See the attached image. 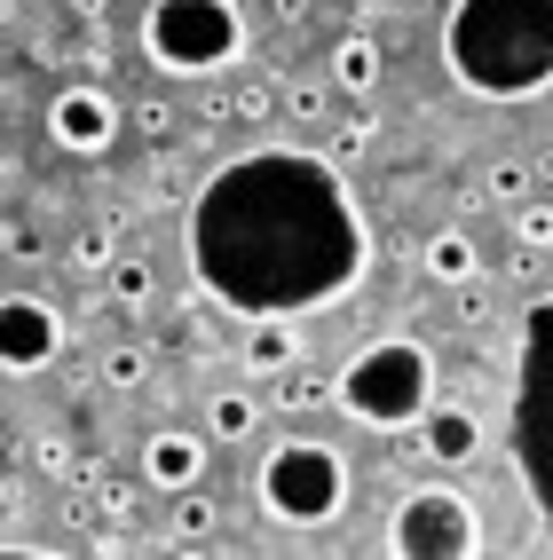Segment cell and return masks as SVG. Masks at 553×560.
Masks as SVG:
<instances>
[{"instance_id":"1","label":"cell","mask_w":553,"mask_h":560,"mask_svg":"<svg viewBox=\"0 0 553 560\" xmlns=\"http://www.w3.org/2000/svg\"><path fill=\"white\" fill-rule=\"evenodd\" d=\"M191 245H198L206 292L245 316L324 308L364 269V221L341 190V174L301 151L230 159L198 190Z\"/></svg>"},{"instance_id":"2","label":"cell","mask_w":553,"mask_h":560,"mask_svg":"<svg viewBox=\"0 0 553 560\" xmlns=\"http://www.w3.org/2000/svg\"><path fill=\"white\" fill-rule=\"evenodd\" d=\"M442 56H451L459 88L491 103L553 88V0H451Z\"/></svg>"},{"instance_id":"3","label":"cell","mask_w":553,"mask_h":560,"mask_svg":"<svg viewBox=\"0 0 553 560\" xmlns=\"http://www.w3.org/2000/svg\"><path fill=\"white\" fill-rule=\"evenodd\" d=\"M332 395H341V410L356 427H419L427 419V402H435V363L419 340H372V348H356L348 371L332 380Z\"/></svg>"},{"instance_id":"4","label":"cell","mask_w":553,"mask_h":560,"mask_svg":"<svg viewBox=\"0 0 553 560\" xmlns=\"http://www.w3.org/2000/svg\"><path fill=\"white\" fill-rule=\"evenodd\" d=\"M341 505H348V458L332 451V442L285 434L262 458V513L269 521H285V529H324V521H341Z\"/></svg>"},{"instance_id":"5","label":"cell","mask_w":553,"mask_h":560,"mask_svg":"<svg viewBox=\"0 0 553 560\" xmlns=\"http://www.w3.org/2000/svg\"><path fill=\"white\" fill-rule=\"evenodd\" d=\"M142 48L174 80H206V71L245 56V16H238V0H159L142 16Z\"/></svg>"},{"instance_id":"6","label":"cell","mask_w":553,"mask_h":560,"mask_svg":"<svg viewBox=\"0 0 553 560\" xmlns=\"http://www.w3.org/2000/svg\"><path fill=\"white\" fill-rule=\"evenodd\" d=\"M388 552L403 560H474L483 552V521H474V498L466 490H412L388 521Z\"/></svg>"},{"instance_id":"7","label":"cell","mask_w":553,"mask_h":560,"mask_svg":"<svg viewBox=\"0 0 553 560\" xmlns=\"http://www.w3.org/2000/svg\"><path fill=\"white\" fill-rule=\"evenodd\" d=\"M64 340H71L64 308L32 301V292H9V301H0V371H9V380H32L41 363H56Z\"/></svg>"},{"instance_id":"8","label":"cell","mask_w":553,"mask_h":560,"mask_svg":"<svg viewBox=\"0 0 553 560\" xmlns=\"http://www.w3.org/2000/svg\"><path fill=\"white\" fill-rule=\"evenodd\" d=\"M48 142H56V151H71V159L111 151V142H119V103H111L95 80L56 88V95H48Z\"/></svg>"},{"instance_id":"9","label":"cell","mask_w":553,"mask_h":560,"mask_svg":"<svg viewBox=\"0 0 553 560\" xmlns=\"http://www.w3.org/2000/svg\"><path fill=\"white\" fill-rule=\"evenodd\" d=\"M206 434H191V427H166V434H151L142 442V481L151 490H166V498H182V490H198L206 481Z\"/></svg>"},{"instance_id":"10","label":"cell","mask_w":553,"mask_h":560,"mask_svg":"<svg viewBox=\"0 0 553 560\" xmlns=\"http://www.w3.org/2000/svg\"><path fill=\"white\" fill-rule=\"evenodd\" d=\"M419 451L435 466H466L474 451H483V419H474L466 402H427V419H419Z\"/></svg>"},{"instance_id":"11","label":"cell","mask_w":553,"mask_h":560,"mask_svg":"<svg viewBox=\"0 0 553 560\" xmlns=\"http://www.w3.org/2000/svg\"><path fill=\"white\" fill-rule=\"evenodd\" d=\"M292 363H301V331H292V324L262 316V324L245 331V371H253V380H285Z\"/></svg>"},{"instance_id":"12","label":"cell","mask_w":553,"mask_h":560,"mask_svg":"<svg viewBox=\"0 0 553 560\" xmlns=\"http://www.w3.org/2000/svg\"><path fill=\"white\" fill-rule=\"evenodd\" d=\"M419 269H427L435 284H466L474 269H483V245H474L466 230H435L427 253H419Z\"/></svg>"},{"instance_id":"13","label":"cell","mask_w":553,"mask_h":560,"mask_svg":"<svg viewBox=\"0 0 553 560\" xmlns=\"http://www.w3.org/2000/svg\"><path fill=\"white\" fill-rule=\"evenodd\" d=\"M332 88H341V95H372V88H380V48L364 40V32L332 48Z\"/></svg>"},{"instance_id":"14","label":"cell","mask_w":553,"mask_h":560,"mask_svg":"<svg viewBox=\"0 0 553 560\" xmlns=\"http://www.w3.org/2000/svg\"><path fill=\"white\" fill-rule=\"evenodd\" d=\"M253 427H262V402H253L245 387H221V395L206 402V434H214V442H245Z\"/></svg>"},{"instance_id":"15","label":"cell","mask_w":553,"mask_h":560,"mask_svg":"<svg viewBox=\"0 0 553 560\" xmlns=\"http://www.w3.org/2000/svg\"><path fill=\"white\" fill-rule=\"evenodd\" d=\"M151 301V260H111V308H142Z\"/></svg>"},{"instance_id":"16","label":"cell","mask_w":553,"mask_h":560,"mask_svg":"<svg viewBox=\"0 0 553 560\" xmlns=\"http://www.w3.org/2000/svg\"><path fill=\"white\" fill-rule=\"evenodd\" d=\"M206 537H214V505L198 490H182L174 498V545H206Z\"/></svg>"},{"instance_id":"17","label":"cell","mask_w":553,"mask_h":560,"mask_svg":"<svg viewBox=\"0 0 553 560\" xmlns=\"http://www.w3.org/2000/svg\"><path fill=\"white\" fill-rule=\"evenodd\" d=\"M514 237H522V253H545V245H553V198H522Z\"/></svg>"},{"instance_id":"18","label":"cell","mask_w":553,"mask_h":560,"mask_svg":"<svg viewBox=\"0 0 553 560\" xmlns=\"http://www.w3.org/2000/svg\"><path fill=\"white\" fill-rule=\"evenodd\" d=\"M142 371H151V355H142V348H111V355H103V380H111V387H142Z\"/></svg>"},{"instance_id":"19","label":"cell","mask_w":553,"mask_h":560,"mask_svg":"<svg viewBox=\"0 0 553 560\" xmlns=\"http://www.w3.org/2000/svg\"><path fill=\"white\" fill-rule=\"evenodd\" d=\"M483 190H491L498 206H522V198H530V174H522V166H514V159H498V166H491V182H483Z\"/></svg>"},{"instance_id":"20","label":"cell","mask_w":553,"mask_h":560,"mask_svg":"<svg viewBox=\"0 0 553 560\" xmlns=\"http://www.w3.org/2000/svg\"><path fill=\"white\" fill-rule=\"evenodd\" d=\"M324 395H332V387L316 380V371H285V387H277L285 410H309V402H324Z\"/></svg>"},{"instance_id":"21","label":"cell","mask_w":553,"mask_h":560,"mask_svg":"<svg viewBox=\"0 0 553 560\" xmlns=\"http://www.w3.org/2000/svg\"><path fill=\"white\" fill-rule=\"evenodd\" d=\"M324 103H332V95H324L316 80H292V88H285V110H292V119H309V127L324 119Z\"/></svg>"},{"instance_id":"22","label":"cell","mask_w":553,"mask_h":560,"mask_svg":"<svg viewBox=\"0 0 553 560\" xmlns=\"http://www.w3.org/2000/svg\"><path fill=\"white\" fill-rule=\"evenodd\" d=\"M269 110H277V88H262V80H245V88H238V119H245V127H262Z\"/></svg>"},{"instance_id":"23","label":"cell","mask_w":553,"mask_h":560,"mask_svg":"<svg viewBox=\"0 0 553 560\" xmlns=\"http://www.w3.org/2000/svg\"><path fill=\"white\" fill-rule=\"evenodd\" d=\"M372 142H380V127H372V119H348L341 135H332V151H341V159H364Z\"/></svg>"},{"instance_id":"24","label":"cell","mask_w":553,"mask_h":560,"mask_svg":"<svg viewBox=\"0 0 553 560\" xmlns=\"http://www.w3.org/2000/svg\"><path fill=\"white\" fill-rule=\"evenodd\" d=\"M71 269H111V237H103V230H88L80 245H71Z\"/></svg>"},{"instance_id":"25","label":"cell","mask_w":553,"mask_h":560,"mask_svg":"<svg viewBox=\"0 0 553 560\" xmlns=\"http://www.w3.org/2000/svg\"><path fill=\"white\" fill-rule=\"evenodd\" d=\"M135 127H142V135H166V127H174V110H166V103H142V110H135Z\"/></svg>"},{"instance_id":"26","label":"cell","mask_w":553,"mask_h":560,"mask_svg":"<svg viewBox=\"0 0 553 560\" xmlns=\"http://www.w3.org/2000/svg\"><path fill=\"white\" fill-rule=\"evenodd\" d=\"M95 513H103V521H119V529H127V521H135V498H127V490H111V498H103Z\"/></svg>"}]
</instances>
